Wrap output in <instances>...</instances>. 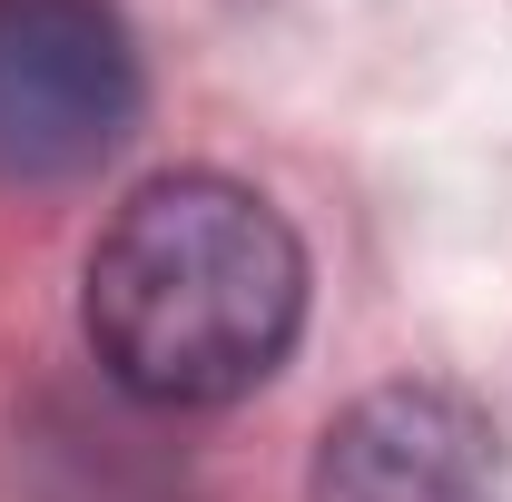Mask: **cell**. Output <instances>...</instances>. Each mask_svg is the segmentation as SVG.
I'll return each instance as SVG.
<instances>
[{"instance_id": "obj_2", "label": "cell", "mask_w": 512, "mask_h": 502, "mask_svg": "<svg viewBox=\"0 0 512 502\" xmlns=\"http://www.w3.org/2000/svg\"><path fill=\"white\" fill-rule=\"evenodd\" d=\"M138 128V40L109 0H0V188H69Z\"/></svg>"}, {"instance_id": "obj_3", "label": "cell", "mask_w": 512, "mask_h": 502, "mask_svg": "<svg viewBox=\"0 0 512 502\" xmlns=\"http://www.w3.org/2000/svg\"><path fill=\"white\" fill-rule=\"evenodd\" d=\"M316 502H512V434L453 384H375L325 424Z\"/></svg>"}, {"instance_id": "obj_1", "label": "cell", "mask_w": 512, "mask_h": 502, "mask_svg": "<svg viewBox=\"0 0 512 502\" xmlns=\"http://www.w3.org/2000/svg\"><path fill=\"white\" fill-rule=\"evenodd\" d=\"M79 325L109 384L138 404H237L286 365L306 325V247L256 188L217 168L148 178L89 247Z\"/></svg>"}]
</instances>
